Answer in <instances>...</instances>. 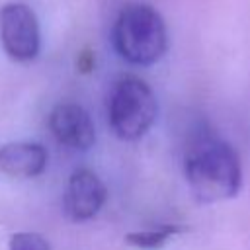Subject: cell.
I'll return each mask as SVG.
<instances>
[{
    "mask_svg": "<svg viewBox=\"0 0 250 250\" xmlns=\"http://www.w3.org/2000/svg\"><path fill=\"white\" fill-rule=\"evenodd\" d=\"M191 193L201 203L230 199L242 186V168L234 148L209 131L195 135L184 158Z\"/></svg>",
    "mask_w": 250,
    "mask_h": 250,
    "instance_id": "1",
    "label": "cell"
},
{
    "mask_svg": "<svg viewBox=\"0 0 250 250\" xmlns=\"http://www.w3.org/2000/svg\"><path fill=\"white\" fill-rule=\"evenodd\" d=\"M115 51L131 64L148 66L168 47V33L162 16L148 4H127L113 23Z\"/></svg>",
    "mask_w": 250,
    "mask_h": 250,
    "instance_id": "2",
    "label": "cell"
},
{
    "mask_svg": "<svg viewBox=\"0 0 250 250\" xmlns=\"http://www.w3.org/2000/svg\"><path fill=\"white\" fill-rule=\"evenodd\" d=\"M107 111L115 135L123 141H135L152 127L158 104L146 82L137 76H125L113 84Z\"/></svg>",
    "mask_w": 250,
    "mask_h": 250,
    "instance_id": "3",
    "label": "cell"
},
{
    "mask_svg": "<svg viewBox=\"0 0 250 250\" xmlns=\"http://www.w3.org/2000/svg\"><path fill=\"white\" fill-rule=\"evenodd\" d=\"M0 41L14 61L27 62L39 55V21L27 4L12 2L0 10Z\"/></svg>",
    "mask_w": 250,
    "mask_h": 250,
    "instance_id": "4",
    "label": "cell"
},
{
    "mask_svg": "<svg viewBox=\"0 0 250 250\" xmlns=\"http://www.w3.org/2000/svg\"><path fill=\"white\" fill-rule=\"evenodd\" d=\"M51 133L59 143L74 150H88L96 141L92 117L78 104H59L49 115Z\"/></svg>",
    "mask_w": 250,
    "mask_h": 250,
    "instance_id": "5",
    "label": "cell"
},
{
    "mask_svg": "<svg viewBox=\"0 0 250 250\" xmlns=\"http://www.w3.org/2000/svg\"><path fill=\"white\" fill-rule=\"evenodd\" d=\"M105 201L104 182L90 170H76L64 191V213L74 223L90 221Z\"/></svg>",
    "mask_w": 250,
    "mask_h": 250,
    "instance_id": "6",
    "label": "cell"
},
{
    "mask_svg": "<svg viewBox=\"0 0 250 250\" xmlns=\"http://www.w3.org/2000/svg\"><path fill=\"white\" fill-rule=\"evenodd\" d=\"M47 166V150L37 143H8L0 146V170L16 178H35Z\"/></svg>",
    "mask_w": 250,
    "mask_h": 250,
    "instance_id": "7",
    "label": "cell"
},
{
    "mask_svg": "<svg viewBox=\"0 0 250 250\" xmlns=\"http://www.w3.org/2000/svg\"><path fill=\"white\" fill-rule=\"evenodd\" d=\"M184 227L180 225H162L158 229H152V230H143V232H129L127 234V242L131 246H137V248H146V250H154V248H160L170 236L182 232Z\"/></svg>",
    "mask_w": 250,
    "mask_h": 250,
    "instance_id": "8",
    "label": "cell"
},
{
    "mask_svg": "<svg viewBox=\"0 0 250 250\" xmlns=\"http://www.w3.org/2000/svg\"><path fill=\"white\" fill-rule=\"evenodd\" d=\"M10 250H51V246L41 234L16 232L10 240Z\"/></svg>",
    "mask_w": 250,
    "mask_h": 250,
    "instance_id": "9",
    "label": "cell"
},
{
    "mask_svg": "<svg viewBox=\"0 0 250 250\" xmlns=\"http://www.w3.org/2000/svg\"><path fill=\"white\" fill-rule=\"evenodd\" d=\"M92 64H94V57H92V53H82L80 57H78V68L82 70V72H88L90 68H92Z\"/></svg>",
    "mask_w": 250,
    "mask_h": 250,
    "instance_id": "10",
    "label": "cell"
}]
</instances>
